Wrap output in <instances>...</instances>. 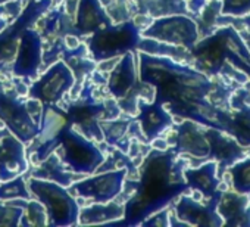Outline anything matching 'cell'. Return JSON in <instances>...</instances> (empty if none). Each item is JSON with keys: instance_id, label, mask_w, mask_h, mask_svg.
<instances>
[{"instance_id": "cell-1", "label": "cell", "mask_w": 250, "mask_h": 227, "mask_svg": "<svg viewBox=\"0 0 250 227\" xmlns=\"http://www.w3.org/2000/svg\"><path fill=\"white\" fill-rule=\"evenodd\" d=\"M191 50L194 61L205 71L219 72L224 64H231L250 75V50L232 27L219 28L215 34L196 43Z\"/></svg>"}, {"instance_id": "cell-2", "label": "cell", "mask_w": 250, "mask_h": 227, "mask_svg": "<svg viewBox=\"0 0 250 227\" xmlns=\"http://www.w3.org/2000/svg\"><path fill=\"white\" fill-rule=\"evenodd\" d=\"M30 193L46 208L49 224L69 226L78 223V204L75 198L53 180L33 177L28 180Z\"/></svg>"}, {"instance_id": "cell-3", "label": "cell", "mask_w": 250, "mask_h": 227, "mask_svg": "<svg viewBox=\"0 0 250 227\" xmlns=\"http://www.w3.org/2000/svg\"><path fill=\"white\" fill-rule=\"evenodd\" d=\"M142 36L145 39L181 46L191 50L199 42V28L196 21L190 17L184 14H174L153 20L152 24L143 30Z\"/></svg>"}, {"instance_id": "cell-4", "label": "cell", "mask_w": 250, "mask_h": 227, "mask_svg": "<svg viewBox=\"0 0 250 227\" xmlns=\"http://www.w3.org/2000/svg\"><path fill=\"white\" fill-rule=\"evenodd\" d=\"M125 174H127V170L119 168L77 183L72 182L69 193L72 196H77L75 201L77 204L80 202V205L112 201L118 193H121L122 184L125 182Z\"/></svg>"}, {"instance_id": "cell-5", "label": "cell", "mask_w": 250, "mask_h": 227, "mask_svg": "<svg viewBox=\"0 0 250 227\" xmlns=\"http://www.w3.org/2000/svg\"><path fill=\"white\" fill-rule=\"evenodd\" d=\"M221 196V190L212 196L208 198L206 204H202L200 201L193 199L191 196H181L175 211H177V217L186 223V224H194V226H222L224 221L221 218V215L216 211L218 206V201Z\"/></svg>"}, {"instance_id": "cell-6", "label": "cell", "mask_w": 250, "mask_h": 227, "mask_svg": "<svg viewBox=\"0 0 250 227\" xmlns=\"http://www.w3.org/2000/svg\"><path fill=\"white\" fill-rule=\"evenodd\" d=\"M205 135L209 142L210 158L218 162V177L221 179V174L225 168L244 158V148L238 145V142L227 132L213 127H206Z\"/></svg>"}, {"instance_id": "cell-7", "label": "cell", "mask_w": 250, "mask_h": 227, "mask_svg": "<svg viewBox=\"0 0 250 227\" xmlns=\"http://www.w3.org/2000/svg\"><path fill=\"white\" fill-rule=\"evenodd\" d=\"M62 149V161L72 167L71 170L91 173L94 171L103 161L102 154L97 148H93L84 139L72 135L71 139L65 140V143L59 148Z\"/></svg>"}, {"instance_id": "cell-8", "label": "cell", "mask_w": 250, "mask_h": 227, "mask_svg": "<svg viewBox=\"0 0 250 227\" xmlns=\"http://www.w3.org/2000/svg\"><path fill=\"white\" fill-rule=\"evenodd\" d=\"M0 120L11 129L12 135L21 140H30L39 132V126L31 120L27 108L2 93H0Z\"/></svg>"}, {"instance_id": "cell-9", "label": "cell", "mask_w": 250, "mask_h": 227, "mask_svg": "<svg viewBox=\"0 0 250 227\" xmlns=\"http://www.w3.org/2000/svg\"><path fill=\"white\" fill-rule=\"evenodd\" d=\"M72 84L74 72H71V69L63 62H58L36 84V87L33 89V94L37 99L52 103L62 99L63 93Z\"/></svg>"}, {"instance_id": "cell-10", "label": "cell", "mask_w": 250, "mask_h": 227, "mask_svg": "<svg viewBox=\"0 0 250 227\" xmlns=\"http://www.w3.org/2000/svg\"><path fill=\"white\" fill-rule=\"evenodd\" d=\"M206 126L193 120H184L175 132V149L194 158H210L209 142L205 135Z\"/></svg>"}, {"instance_id": "cell-11", "label": "cell", "mask_w": 250, "mask_h": 227, "mask_svg": "<svg viewBox=\"0 0 250 227\" xmlns=\"http://www.w3.org/2000/svg\"><path fill=\"white\" fill-rule=\"evenodd\" d=\"M27 170L24 145L14 135L0 137V182H8Z\"/></svg>"}, {"instance_id": "cell-12", "label": "cell", "mask_w": 250, "mask_h": 227, "mask_svg": "<svg viewBox=\"0 0 250 227\" xmlns=\"http://www.w3.org/2000/svg\"><path fill=\"white\" fill-rule=\"evenodd\" d=\"M216 211L224 226H250V204L247 195L237 193L235 190L221 192Z\"/></svg>"}, {"instance_id": "cell-13", "label": "cell", "mask_w": 250, "mask_h": 227, "mask_svg": "<svg viewBox=\"0 0 250 227\" xmlns=\"http://www.w3.org/2000/svg\"><path fill=\"white\" fill-rule=\"evenodd\" d=\"M183 174L187 184L191 189L200 190L205 198H212L219 192L218 186L221 179L218 177L216 161H209L199 168H186Z\"/></svg>"}, {"instance_id": "cell-14", "label": "cell", "mask_w": 250, "mask_h": 227, "mask_svg": "<svg viewBox=\"0 0 250 227\" xmlns=\"http://www.w3.org/2000/svg\"><path fill=\"white\" fill-rule=\"evenodd\" d=\"M125 212V205L122 202H91L84 205L78 212L80 224H102L118 218H122Z\"/></svg>"}, {"instance_id": "cell-15", "label": "cell", "mask_w": 250, "mask_h": 227, "mask_svg": "<svg viewBox=\"0 0 250 227\" xmlns=\"http://www.w3.org/2000/svg\"><path fill=\"white\" fill-rule=\"evenodd\" d=\"M77 20V27L83 33L104 30L109 24V17L102 8L100 0H80Z\"/></svg>"}, {"instance_id": "cell-16", "label": "cell", "mask_w": 250, "mask_h": 227, "mask_svg": "<svg viewBox=\"0 0 250 227\" xmlns=\"http://www.w3.org/2000/svg\"><path fill=\"white\" fill-rule=\"evenodd\" d=\"M42 49L39 36L33 31H27L24 40L21 42V47L18 52L15 71L18 75H31L37 71L40 64Z\"/></svg>"}, {"instance_id": "cell-17", "label": "cell", "mask_w": 250, "mask_h": 227, "mask_svg": "<svg viewBox=\"0 0 250 227\" xmlns=\"http://www.w3.org/2000/svg\"><path fill=\"white\" fill-rule=\"evenodd\" d=\"M136 81V74L133 68V55L127 53L119 59V64L115 65V69L109 80V89L116 97H122Z\"/></svg>"}, {"instance_id": "cell-18", "label": "cell", "mask_w": 250, "mask_h": 227, "mask_svg": "<svg viewBox=\"0 0 250 227\" xmlns=\"http://www.w3.org/2000/svg\"><path fill=\"white\" fill-rule=\"evenodd\" d=\"M228 135H231L243 148L250 146V106L244 105L231 111Z\"/></svg>"}, {"instance_id": "cell-19", "label": "cell", "mask_w": 250, "mask_h": 227, "mask_svg": "<svg viewBox=\"0 0 250 227\" xmlns=\"http://www.w3.org/2000/svg\"><path fill=\"white\" fill-rule=\"evenodd\" d=\"M171 123H172V117L168 114V111H165L164 108L152 106L149 108V111L145 112V115L140 121V127L142 132H145V136L153 139L162 135V132L167 130Z\"/></svg>"}, {"instance_id": "cell-20", "label": "cell", "mask_w": 250, "mask_h": 227, "mask_svg": "<svg viewBox=\"0 0 250 227\" xmlns=\"http://www.w3.org/2000/svg\"><path fill=\"white\" fill-rule=\"evenodd\" d=\"M228 174L231 177L229 184L237 193H250V158H243L228 167Z\"/></svg>"}, {"instance_id": "cell-21", "label": "cell", "mask_w": 250, "mask_h": 227, "mask_svg": "<svg viewBox=\"0 0 250 227\" xmlns=\"http://www.w3.org/2000/svg\"><path fill=\"white\" fill-rule=\"evenodd\" d=\"M30 193L27 190L25 182L21 177H15L0 184V201H12V199H28Z\"/></svg>"}, {"instance_id": "cell-22", "label": "cell", "mask_w": 250, "mask_h": 227, "mask_svg": "<svg viewBox=\"0 0 250 227\" xmlns=\"http://www.w3.org/2000/svg\"><path fill=\"white\" fill-rule=\"evenodd\" d=\"M221 14L224 17H247L250 14V0H222Z\"/></svg>"}, {"instance_id": "cell-23", "label": "cell", "mask_w": 250, "mask_h": 227, "mask_svg": "<svg viewBox=\"0 0 250 227\" xmlns=\"http://www.w3.org/2000/svg\"><path fill=\"white\" fill-rule=\"evenodd\" d=\"M221 6H222V3L218 2V0H213V2H209L203 6L205 9L202 12V18L208 27L213 25L218 21V17L221 14Z\"/></svg>"}, {"instance_id": "cell-24", "label": "cell", "mask_w": 250, "mask_h": 227, "mask_svg": "<svg viewBox=\"0 0 250 227\" xmlns=\"http://www.w3.org/2000/svg\"><path fill=\"white\" fill-rule=\"evenodd\" d=\"M152 148L153 149H156V151H159V152H165V151H168V148H169V143H168V140H165V139H162V137H153L152 139Z\"/></svg>"}, {"instance_id": "cell-25", "label": "cell", "mask_w": 250, "mask_h": 227, "mask_svg": "<svg viewBox=\"0 0 250 227\" xmlns=\"http://www.w3.org/2000/svg\"><path fill=\"white\" fill-rule=\"evenodd\" d=\"M65 45L69 50H75L80 47V40L77 36H66L65 37Z\"/></svg>"}, {"instance_id": "cell-26", "label": "cell", "mask_w": 250, "mask_h": 227, "mask_svg": "<svg viewBox=\"0 0 250 227\" xmlns=\"http://www.w3.org/2000/svg\"><path fill=\"white\" fill-rule=\"evenodd\" d=\"M8 2H12V0H0V5H5Z\"/></svg>"}, {"instance_id": "cell-27", "label": "cell", "mask_w": 250, "mask_h": 227, "mask_svg": "<svg viewBox=\"0 0 250 227\" xmlns=\"http://www.w3.org/2000/svg\"><path fill=\"white\" fill-rule=\"evenodd\" d=\"M3 126H5V124H3V121L0 120V129H3Z\"/></svg>"}, {"instance_id": "cell-28", "label": "cell", "mask_w": 250, "mask_h": 227, "mask_svg": "<svg viewBox=\"0 0 250 227\" xmlns=\"http://www.w3.org/2000/svg\"><path fill=\"white\" fill-rule=\"evenodd\" d=\"M247 196H249V202H250V193H249V195H247Z\"/></svg>"}]
</instances>
